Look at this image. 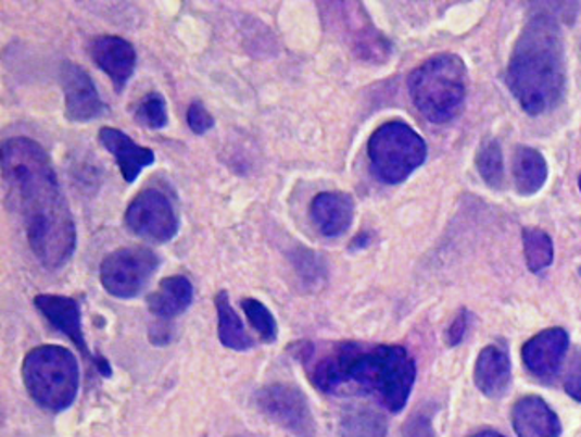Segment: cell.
Listing matches in <instances>:
<instances>
[{"label": "cell", "mask_w": 581, "mask_h": 437, "mask_svg": "<svg viewBox=\"0 0 581 437\" xmlns=\"http://www.w3.org/2000/svg\"><path fill=\"white\" fill-rule=\"evenodd\" d=\"M2 179L34 255L47 271H60L77 250V227L46 149L26 136L7 140Z\"/></svg>", "instance_id": "6da1fadb"}, {"label": "cell", "mask_w": 581, "mask_h": 437, "mask_svg": "<svg viewBox=\"0 0 581 437\" xmlns=\"http://www.w3.org/2000/svg\"><path fill=\"white\" fill-rule=\"evenodd\" d=\"M300 358L318 391L371 397L390 413L402 412L415 386V360L396 345L339 342L316 355L314 345L308 342Z\"/></svg>", "instance_id": "7a4b0ae2"}, {"label": "cell", "mask_w": 581, "mask_h": 437, "mask_svg": "<svg viewBox=\"0 0 581 437\" xmlns=\"http://www.w3.org/2000/svg\"><path fill=\"white\" fill-rule=\"evenodd\" d=\"M507 84L531 116L559 103L565 90V51L559 26L550 15H536L520 34L507 70Z\"/></svg>", "instance_id": "3957f363"}, {"label": "cell", "mask_w": 581, "mask_h": 437, "mask_svg": "<svg viewBox=\"0 0 581 437\" xmlns=\"http://www.w3.org/2000/svg\"><path fill=\"white\" fill-rule=\"evenodd\" d=\"M411 99L431 123H447L459 116L467 99V67L455 54H437L411 73Z\"/></svg>", "instance_id": "277c9868"}, {"label": "cell", "mask_w": 581, "mask_h": 437, "mask_svg": "<svg viewBox=\"0 0 581 437\" xmlns=\"http://www.w3.org/2000/svg\"><path fill=\"white\" fill-rule=\"evenodd\" d=\"M26 391L49 412H64L77 400L80 373L71 350L56 345L33 348L23 361Z\"/></svg>", "instance_id": "5b68a950"}, {"label": "cell", "mask_w": 581, "mask_h": 437, "mask_svg": "<svg viewBox=\"0 0 581 437\" xmlns=\"http://www.w3.org/2000/svg\"><path fill=\"white\" fill-rule=\"evenodd\" d=\"M428 146L405 122H389L370 136L368 159L371 172L387 185H400L422 166Z\"/></svg>", "instance_id": "8992f818"}, {"label": "cell", "mask_w": 581, "mask_h": 437, "mask_svg": "<svg viewBox=\"0 0 581 437\" xmlns=\"http://www.w3.org/2000/svg\"><path fill=\"white\" fill-rule=\"evenodd\" d=\"M160 259L146 246H128L112 251L101 263V285L110 296L130 300L141 295L159 269Z\"/></svg>", "instance_id": "52a82bcc"}, {"label": "cell", "mask_w": 581, "mask_h": 437, "mask_svg": "<svg viewBox=\"0 0 581 437\" xmlns=\"http://www.w3.org/2000/svg\"><path fill=\"white\" fill-rule=\"evenodd\" d=\"M125 224L136 237L156 245H166L179 233V218L172 201L156 188H146L130 201Z\"/></svg>", "instance_id": "ba28073f"}, {"label": "cell", "mask_w": 581, "mask_h": 437, "mask_svg": "<svg viewBox=\"0 0 581 437\" xmlns=\"http://www.w3.org/2000/svg\"><path fill=\"white\" fill-rule=\"evenodd\" d=\"M255 404L275 425L287 428L298 437H314L313 412L308 399L300 387L292 384H271L258 389Z\"/></svg>", "instance_id": "9c48e42d"}, {"label": "cell", "mask_w": 581, "mask_h": 437, "mask_svg": "<svg viewBox=\"0 0 581 437\" xmlns=\"http://www.w3.org/2000/svg\"><path fill=\"white\" fill-rule=\"evenodd\" d=\"M60 84L64 90L65 117L73 123H86L103 116L106 104L97 91L90 73L75 62H64L60 67Z\"/></svg>", "instance_id": "30bf717a"}, {"label": "cell", "mask_w": 581, "mask_h": 437, "mask_svg": "<svg viewBox=\"0 0 581 437\" xmlns=\"http://www.w3.org/2000/svg\"><path fill=\"white\" fill-rule=\"evenodd\" d=\"M34 303H36L39 313L46 316L47 321L51 322L58 332H62L67 339L73 341V345L83 352L86 360L96 363L101 374H104V376L112 374L109 361L104 360V358H93L90 348L86 345L83 332V315H80L77 300H73L70 296L39 295L34 298Z\"/></svg>", "instance_id": "8fae6325"}, {"label": "cell", "mask_w": 581, "mask_h": 437, "mask_svg": "<svg viewBox=\"0 0 581 437\" xmlns=\"http://www.w3.org/2000/svg\"><path fill=\"white\" fill-rule=\"evenodd\" d=\"M90 54L97 67L109 75L115 91L122 93L135 75L138 64V54L132 43L119 36H96L90 41Z\"/></svg>", "instance_id": "7c38bea8"}, {"label": "cell", "mask_w": 581, "mask_h": 437, "mask_svg": "<svg viewBox=\"0 0 581 437\" xmlns=\"http://www.w3.org/2000/svg\"><path fill=\"white\" fill-rule=\"evenodd\" d=\"M567 350H569V334L565 329H544L526 342L522 348V361L535 378L550 382L559 373Z\"/></svg>", "instance_id": "4fadbf2b"}, {"label": "cell", "mask_w": 581, "mask_h": 437, "mask_svg": "<svg viewBox=\"0 0 581 437\" xmlns=\"http://www.w3.org/2000/svg\"><path fill=\"white\" fill-rule=\"evenodd\" d=\"M311 220L324 237H342L355 216V203L350 193L321 192L311 203Z\"/></svg>", "instance_id": "5bb4252c"}, {"label": "cell", "mask_w": 581, "mask_h": 437, "mask_svg": "<svg viewBox=\"0 0 581 437\" xmlns=\"http://www.w3.org/2000/svg\"><path fill=\"white\" fill-rule=\"evenodd\" d=\"M99 140L117 161V166L122 170L123 179L127 180L128 185L135 183L140 177L141 172L154 162L153 149L138 146L123 130L114 129V127H103V129L99 130Z\"/></svg>", "instance_id": "9a60e30c"}, {"label": "cell", "mask_w": 581, "mask_h": 437, "mask_svg": "<svg viewBox=\"0 0 581 437\" xmlns=\"http://www.w3.org/2000/svg\"><path fill=\"white\" fill-rule=\"evenodd\" d=\"M513 428L518 437H561V421L541 397H525L513 408Z\"/></svg>", "instance_id": "2e32d148"}, {"label": "cell", "mask_w": 581, "mask_h": 437, "mask_svg": "<svg viewBox=\"0 0 581 437\" xmlns=\"http://www.w3.org/2000/svg\"><path fill=\"white\" fill-rule=\"evenodd\" d=\"M473 382L479 391L491 399L504 397L511 384V361L509 355L498 347H487L481 350L473 369Z\"/></svg>", "instance_id": "e0dca14e"}, {"label": "cell", "mask_w": 581, "mask_h": 437, "mask_svg": "<svg viewBox=\"0 0 581 437\" xmlns=\"http://www.w3.org/2000/svg\"><path fill=\"white\" fill-rule=\"evenodd\" d=\"M193 300L192 282L185 276L164 277L154 292L148 296V308L160 321L182 315Z\"/></svg>", "instance_id": "ac0fdd59"}, {"label": "cell", "mask_w": 581, "mask_h": 437, "mask_svg": "<svg viewBox=\"0 0 581 437\" xmlns=\"http://www.w3.org/2000/svg\"><path fill=\"white\" fill-rule=\"evenodd\" d=\"M515 187L520 196H533L544 187L548 177V164L536 149L520 146L513 154Z\"/></svg>", "instance_id": "d6986e66"}, {"label": "cell", "mask_w": 581, "mask_h": 437, "mask_svg": "<svg viewBox=\"0 0 581 437\" xmlns=\"http://www.w3.org/2000/svg\"><path fill=\"white\" fill-rule=\"evenodd\" d=\"M214 303H216L217 311V335H219L222 345L225 348H230V350H237V352H243V350H250V348L255 347V341L245 332L240 316L237 315L235 308L230 305L227 290L217 292Z\"/></svg>", "instance_id": "ffe728a7"}, {"label": "cell", "mask_w": 581, "mask_h": 437, "mask_svg": "<svg viewBox=\"0 0 581 437\" xmlns=\"http://www.w3.org/2000/svg\"><path fill=\"white\" fill-rule=\"evenodd\" d=\"M342 437H387V421L370 405H350L340 417Z\"/></svg>", "instance_id": "44dd1931"}, {"label": "cell", "mask_w": 581, "mask_h": 437, "mask_svg": "<svg viewBox=\"0 0 581 437\" xmlns=\"http://www.w3.org/2000/svg\"><path fill=\"white\" fill-rule=\"evenodd\" d=\"M522 240H525L526 263L533 274L543 272L548 269L552 261H554V245L548 233L536 227H526L522 233Z\"/></svg>", "instance_id": "7402d4cb"}, {"label": "cell", "mask_w": 581, "mask_h": 437, "mask_svg": "<svg viewBox=\"0 0 581 437\" xmlns=\"http://www.w3.org/2000/svg\"><path fill=\"white\" fill-rule=\"evenodd\" d=\"M476 166L487 185L492 188L504 187V154L496 140H487L479 148Z\"/></svg>", "instance_id": "603a6c76"}, {"label": "cell", "mask_w": 581, "mask_h": 437, "mask_svg": "<svg viewBox=\"0 0 581 437\" xmlns=\"http://www.w3.org/2000/svg\"><path fill=\"white\" fill-rule=\"evenodd\" d=\"M242 309L248 321L251 322V326L256 329V334L261 335L264 342L271 345V342L277 341V334H279L277 322H275L271 311L263 302H258L256 298H243Z\"/></svg>", "instance_id": "cb8c5ba5"}, {"label": "cell", "mask_w": 581, "mask_h": 437, "mask_svg": "<svg viewBox=\"0 0 581 437\" xmlns=\"http://www.w3.org/2000/svg\"><path fill=\"white\" fill-rule=\"evenodd\" d=\"M136 122L143 125V127H149V129H164L167 122H169L166 99H164V96L159 93V91L149 93V96L141 101L140 107L136 109Z\"/></svg>", "instance_id": "d4e9b609"}, {"label": "cell", "mask_w": 581, "mask_h": 437, "mask_svg": "<svg viewBox=\"0 0 581 437\" xmlns=\"http://www.w3.org/2000/svg\"><path fill=\"white\" fill-rule=\"evenodd\" d=\"M216 125L211 112L205 109V104L193 101L188 107V127L195 133V135H205Z\"/></svg>", "instance_id": "484cf974"}, {"label": "cell", "mask_w": 581, "mask_h": 437, "mask_svg": "<svg viewBox=\"0 0 581 437\" xmlns=\"http://www.w3.org/2000/svg\"><path fill=\"white\" fill-rule=\"evenodd\" d=\"M403 437H437L431 425V417L426 413H415L403 425Z\"/></svg>", "instance_id": "4316f807"}, {"label": "cell", "mask_w": 581, "mask_h": 437, "mask_svg": "<svg viewBox=\"0 0 581 437\" xmlns=\"http://www.w3.org/2000/svg\"><path fill=\"white\" fill-rule=\"evenodd\" d=\"M565 391L570 399H574L581 404V354L576 355L572 365H570L569 374L565 378Z\"/></svg>", "instance_id": "83f0119b"}, {"label": "cell", "mask_w": 581, "mask_h": 437, "mask_svg": "<svg viewBox=\"0 0 581 437\" xmlns=\"http://www.w3.org/2000/svg\"><path fill=\"white\" fill-rule=\"evenodd\" d=\"M468 329V313L463 309L459 315L455 316V321L452 322V326L447 329V345L455 347L463 341V337L467 334Z\"/></svg>", "instance_id": "f1b7e54d"}, {"label": "cell", "mask_w": 581, "mask_h": 437, "mask_svg": "<svg viewBox=\"0 0 581 437\" xmlns=\"http://www.w3.org/2000/svg\"><path fill=\"white\" fill-rule=\"evenodd\" d=\"M468 437H505V436H502L500 432L483 430V432H478V434H473V436H468Z\"/></svg>", "instance_id": "f546056e"}, {"label": "cell", "mask_w": 581, "mask_h": 437, "mask_svg": "<svg viewBox=\"0 0 581 437\" xmlns=\"http://www.w3.org/2000/svg\"><path fill=\"white\" fill-rule=\"evenodd\" d=\"M578 185H580V190H581V175H580V179H578Z\"/></svg>", "instance_id": "4dcf8cb0"}]
</instances>
